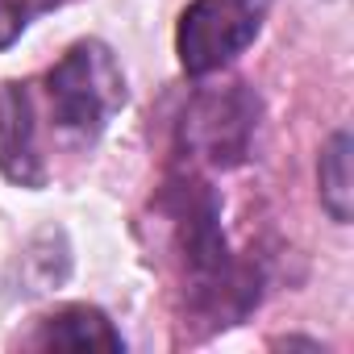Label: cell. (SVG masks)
<instances>
[{
    "mask_svg": "<svg viewBox=\"0 0 354 354\" xmlns=\"http://www.w3.org/2000/svg\"><path fill=\"white\" fill-rule=\"evenodd\" d=\"M171 225L175 246L184 263V292L188 308L201 313L213 325H234L259 304V271L254 263H242L221 230V205L217 192L205 180H175L171 184Z\"/></svg>",
    "mask_w": 354,
    "mask_h": 354,
    "instance_id": "cell-1",
    "label": "cell"
},
{
    "mask_svg": "<svg viewBox=\"0 0 354 354\" xmlns=\"http://www.w3.org/2000/svg\"><path fill=\"white\" fill-rule=\"evenodd\" d=\"M46 100L55 129L80 146H92L129 100L125 71L100 38H84L46 71Z\"/></svg>",
    "mask_w": 354,
    "mask_h": 354,
    "instance_id": "cell-2",
    "label": "cell"
},
{
    "mask_svg": "<svg viewBox=\"0 0 354 354\" xmlns=\"http://www.w3.org/2000/svg\"><path fill=\"white\" fill-rule=\"evenodd\" d=\"M259 117H263V104L250 84L234 80L221 88H201L184 109L180 142L192 154V162H205L213 171H234L250 158Z\"/></svg>",
    "mask_w": 354,
    "mask_h": 354,
    "instance_id": "cell-3",
    "label": "cell"
},
{
    "mask_svg": "<svg viewBox=\"0 0 354 354\" xmlns=\"http://www.w3.org/2000/svg\"><path fill=\"white\" fill-rule=\"evenodd\" d=\"M275 0H192L175 26V55L184 75L209 80L225 71L263 34Z\"/></svg>",
    "mask_w": 354,
    "mask_h": 354,
    "instance_id": "cell-4",
    "label": "cell"
},
{
    "mask_svg": "<svg viewBox=\"0 0 354 354\" xmlns=\"http://www.w3.org/2000/svg\"><path fill=\"white\" fill-rule=\"evenodd\" d=\"M0 175L17 188H46L50 171L38 146V109L30 84L0 88Z\"/></svg>",
    "mask_w": 354,
    "mask_h": 354,
    "instance_id": "cell-5",
    "label": "cell"
},
{
    "mask_svg": "<svg viewBox=\"0 0 354 354\" xmlns=\"http://www.w3.org/2000/svg\"><path fill=\"white\" fill-rule=\"evenodd\" d=\"M30 346H38V350H109V354H121L125 337L113 329V321L100 308L67 304V308H55L50 317L38 321Z\"/></svg>",
    "mask_w": 354,
    "mask_h": 354,
    "instance_id": "cell-6",
    "label": "cell"
},
{
    "mask_svg": "<svg viewBox=\"0 0 354 354\" xmlns=\"http://www.w3.org/2000/svg\"><path fill=\"white\" fill-rule=\"evenodd\" d=\"M317 192H321V209L337 225H350V213H354V175H350V133L346 129H337L325 142V150H321Z\"/></svg>",
    "mask_w": 354,
    "mask_h": 354,
    "instance_id": "cell-7",
    "label": "cell"
},
{
    "mask_svg": "<svg viewBox=\"0 0 354 354\" xmlns=\"http://www.w3.org/2000/svg\"><path fill=\"white\" fill-rule=\"evenodd\" d=\"M59 5H63V0H0V50L13 46L30 30L34 17L59 9Z\"/></svg>",
    "mask_w": 354,
    "mask_h": 354,
    "instance_id": "cell-8",
    "label": "cell"
}]
</instances>
